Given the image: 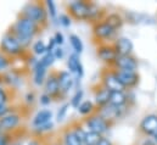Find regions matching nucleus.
Wrapping results in <instances>:
<instances>
[{
	"label": "nucleus",
	"mask_w": 157,
	"mask_h": 145,
	"mask_svg": "<svg viewBox=\"0 0 157 145\" xmlns=\"http://www.w3.org/2000/svg\"><path fill=\"white\" fill-rule=\"evenodd\" d=\"M38 29H39V25H37L36 22H33L32 20L25 16H21L15 22L11 32L17 38V40L23 48H27L32 43L33 37L38 33Z\"/></svg>",
	"instance_id": "nucleus-1"
},
{
	"label": "nucleus",
	"mask_w": 157,
	"mask_h": 145,
	"mask_svg": "<svg viewBox=\"0 0 157 145\" xmlns=\"http://www.w3.org/2000/svg\"><path fill=\"white\" fill-rule=\"evenodd\" d=\"M22 16L32 20L37 25H41L46 21L48 12H46V9L44 5H41L39 2H29L25 6Z\"/></svg>",
	"instance_id": "nucleus-2"
},
{
	"label": "nucleus",
	"mask_w": 157,
	"mask_h": 145,
	"mask_svg": "<svg viewBox=\"0 0 157 145\" xmlns=\"http://www.w3.org/2000/svg\"><path fill=\"white\" fill-rule=\"evenodd\" d=\"M0 48H1V53L5 54L6 56H17V55L22 54V51L25 49L20 44L17 38L13 36L12 32L6 33L2 37L1 43H0Z\"/></svg>",
	"instance_id": "nucleus-3"
},
{
	"label": "nucleus",
	"mask_w": 157,
	"mask_h": 145,
	"mask_svg": "<svg viewBox=\"0 0 157 145\" xmlns=\"http://www.w3.org/2000/svg\"><path fill=\"white\" fill-rule=\"evenodd\" d=\"M70 12L73 17L78 18V20H85V18H91L96 11L94 9V6L89 2L85 1H73L68 5Z\"/></svg>",
	"instance_id": "nucleus-4"
},
{
	"label": "nucleus",
	"mask_w": 157,
	"mask_h": 145,
	"mask_svg": "<svg viewBox=\"0 0 157 145\" xmlns=\"http://www.w3.org/2000/svg\"><path fill=\"white\" fill-rule=\"evenodd\" d=\"M85 124L86 127L89 128L90 132H94V133H98V134H104L107 132L109 129V122L106 120H104L100 115H96V116H90L86 121H85Z\"/></svg>",
	"instance_id": "nucleus-5"
},
{
	"label": "nucleus",
	"mask_w": 157,
	"mask_h": 145,
	"mask_svg": "<svg viewBox=\"0 0 157 145\" xmlns=\"http://www.w3.org/2000/svg\"><path fill=\"white\" fill-rule=\"evenodd\" d=\"M118 80L121 82V84L124 88H132L134 87L138 80H139V76L136 71H127V70H117L116 71Z\"/></svg>",
	"instance_id": "nucleus-6"
},
{
	"label": "nucleus",
	"mask_w": 157,
	"mask_h": 145,
	"mask_svg": "<svg viewBox=\"0 0 157 145\" xmlns=\"http://www.w3.org/2000/svg\"><path fill=\"white\" fill-rule=\"evenodd\" d=\"M67 67H68V72L71 73L72 76L75 74L76 76V79H80L84 74V69H83V65L80 62V59H79V55L73 53L68 56L67 59Z\"/></svg>",
	"instance_id": "nucleus-7"
},
{
	"label": "nucleus",
	"mask_w": 157,
	"mask_h": 145,
	"mask_svg": "<svg viewBox=\"0 0 157 145\" xmlns=\"http://www.w3.org/2000/svg\"><path fill=\"white\" fill-rule=\"evenodd\" d=\"M140 129L147 135H157V115H147L140 123Z\"/></svg>",
	"instance_id": "nucleus-8"
},
{
	"label": "nucleus",
	"mask_w": 157,
	"mask_h": 145,
	"mask_svg": "<svg viewBox=\"0 0 157 145\" xmlns=\"http://www.w3.org/2000/svg\"><path fill=\"white\" fill-rule=\"evenodd\" d=\"M59 84H60V92L61 94H67L73 87H75V78L68 71H61L57 73Z\"/></svg>",
	"instance_id": "nucleus-9"
},
{
	"label": "nucleus",
	"mask_w": 157,
	"mask_h": 145,
	"mask_svg": "<svg viewBox=\"0 0 157 145\" xmlns=\"http://www.w3.org/2000/svg\"><path fill=\"white\" fill-rule=\"evenodd\" d=\"M44 93L52 96L59 95L60 92V84H59V78L56 73H51L50 76H48L45 83H44Z\"/></svg>",
	"instance_id": "nucleus-10"
},
{
	"label": "nucleus",
	"mask_w": 157,
	"mask_h": 145,
	"mask_svg": "<svg viewBox=\"0 0 157 145\" xmlns=\"http://www.w3.org/2000/svg\"><path fill=\"white\" fill-rule=\"evenodd\" d=\"M20 122H21V116L18 113L11 112L0 118V127L2 128L4 132H7L15 129L20 124Z\"/></svg>",
	"instance_id": "nucleus-11"
},
{
	"label": "nucleus",
	"mask_w": 157,
	"mask_h": 145,
	"mask_svg": "<svg viewBox=\"0 0 157 145\" xmlns=\"http://www.w3.org/2000/svg\"><path fill=\"white\" fill-rule=\"evenodd\" d=\"M115 65L118 70H127V71H135L138 69V61L132 55H122L118 56L115 61Z\"/></svg>",
	"instance_id": "nucleus-12"
},
{
	"label": "nucleus",
	"mask_w": 157,
	"mask_h": 145,
	"mask_svg": "<svg viewBox=\"0 0 157 145\" xmlns=\"http://www.w3.org/2000/svg\"><path fill=\"white\" fill-rule=\"evenodd\" d=\"M98 56L104 61V62H113L117 60L118 54L115 49V46H110V45H101L98 48Z\"/></svg>",
	"instance_id": "nucleus-13"
},
{
	"label": "nucleus",
	"mask_w": 157,
	"mask_h": 145,
	"mask_svg": "<svg viewBox=\"0 0 157 145\" xmlns=\"http://www.w3.org/2000/svg\"><path fill=\"white\" fill-rule=\"evenodd\" d=\"M104 87L107 88L110 92H123L124 87L121 84V82L118 80L116 72H106L104 78Z\"/></svg>",
	"instance_id": "nucleus-14"
},
{
	"label": "nucleus",
	"mask_w": 157,
	"mask_h": 145,
	"mask_svg": "<svg viewBox=\"0 0 157 145\" xmlns=\"http://www.w3.org/2000/svg\"><path fill=\"white\" fill-rule=\"evenodd\" d=\"M46 73H48V67H45L40 60H37L33 65V83L36 85H43L46 80Z\"/></svg>",
	"instance_id": "nucleus-15"
},
{
	"label": "nucleus",
	"mask_w": 157,
	"mask_h": 145,
	"mask_svg": "<svg viewBox=\"0 0 157 145\" xmlns=\"http://www.w3.org/2000/svg\"><path fill=\"white\" fill-rule=\"evenodd\" d=\"M133 43L129 38L127 37H121L118 38L117 41H116V45H115V49L117 51L118 56H122V55H130L132 51H133Z\"/></svg>",
	"instance_id": "nucleus-16"
},
{
	"label": "nucleus",
	"mask_w": 157,
	"mask_h": 145,
	"mask_svg": "<svg viewBox=\"0 0 157 145\" xmlns=\"http://www.w3.org/2000/svg\"><path fill=\"white\" fill-rule=\"evenodd\" d=\"M115 32H116V29H113L106 21L105 22L96 23L95 27H94V34L96 36V38H100V39L111 38V37L115 34Z\"/></svg>",
	"instance_id": "nucleus-17"
},
{
	"label": "nucleus",
	"mask_w": 157,
	"mask_h": 145,
	"mask_svg": "<svg viewBox=\"0 0 157 145\" xmlns=\"http://www.w3.org/2000/svg\"><path fill=\"white\" fill-rule=\"evenodd\" d=\"M51 118H52V112L50 110H40L36 113V116L33 117V121H32V124L34 128H38L40 126H44V124H48L51 122Z\"/></svg>",
	"instance_id": "nucleus-18"
},
{
	"label": "nucleus",
	"mask_w": 157,
	"mask_h": 145,
	"mask_svg": "<svg viewBox=\"0 0 157 145\" xmlns=\"http://www.w3.org/2000/svg\"><path fill=\"white\" fill-rule=\"evenodd\" d=\"M123 108H116V106H112L110 104H107L106 106L101 108V111H100V116L109 121V120H115V118H118L121 116V111H122Z\"/></svg>",
	"instance_id": "nucleus-19"
},
{
	"label": "nucleus",
	"mask_w": 157,
	"mask_h": 145,
	"mask_svg": "<svg viewBox=\"0 0 157 145\" xmlns=\"http://www.w3.org/2000/svg\"><path fill=\"white\" fill-rule=\"evenodd\" d=\"M127 103V95L124 92H111L110 95V105L116 106V108H123L124 104Z\"/></svg>",
	"instance_id": "nucleus-20"
},
{
	"label": "nucleus",
	"mask_w": 157,
	"mask_h": 145,
	"mask_svg": "<svg viewBox=\"0 0 157 145\" xmlns=\"http://www.w3.org/2000/svg\"><path fill=\"white\" fill-rule=\"evenodd\" d=\"M110 95H111V92L107 89V88H101L96 94H95V101L99 106L104 108L109 103H110Z\"/></svg>",
	"instance_id": "nucleus-21"
},
{
	"label": "nucleus",
	"mask_w": 157,
	"mask_h": 145,
	"mask_svg": "<svg viewBox=\"0 0 157 145\" xmlns=\"http://www.w3.org/2000/svg\"><path fill=\"white\" fill-rule=\"evenodd\" d=\"M106 22L113 28V29H118L122 27L123 25V18L121 17V15L118 14H111L106 17Z\"/></svg>",
	"instance_id": "nucleus-22"
},
{
	"label": "nucleus",
	"mask_w": 157,
	"mask_h": 145,
	"mask_svg": "<svg viewBox=\"0 0 157 145\" xmlns=\"http://www.w3.org/2000/svg\"><path fill=\"white\" fill-rule=\"evenodd\" d=\"M70 44H71V46H72V49H73V51H75L76 54H78V55L79 54H82L84 46H83V41H82V39H80L78 36H76V34H71V36H70Z\"/></svg>",
	"instance_id": "nucleus-23"
},
{
	"label": "nucleus",
	"mask_w": 157,
	"mask_h": 145,
	"mask_svg": "<svg viewBox=\"0 0 157 145\" xmlns=\"http://www.w3.org/2000/svg\"><path fill=\"white\" fill-rule=\"evenodd\" d=\"M101 138L102 137L100 134L88 131L86 134H85V139H84V144L83 145H98V143L100 142Z\"/></svg>",
	"instance_id": "nucleus-24"
},
{
	"label": "nucleus",
	"mask_w": 157,
	"mask_h": 145,
	"mask_svg": "<svg viewBox=\"0 0 157 145\" xmlns=\"http://www.w3.org/2000/svg\"><path fill=\"white\" fill-rule=\"evenodd\" d=\"M32 50H33V53H34L36 55H38V56H44V55L48 53V45H46L43 40H37V41L33 44Z\"/></svg>",
	"instance_id": "nucleus-25"
},
{
	"label": "nucleus",
	"mask_w": 157,
	"mask_h": 145,
	"mask_svg": "<svg viewBox=\"0 0 157 145\" xmlns=\"http://www.w3.org/2000/svg\"><path fill=\"white\" fill-rule=\"evenodd\" d=\"M63 142H65V145H83L80 143V140L76 137V134L73 133V131H67L65 133Z\"/></svg>",
	"instance_id": "nucleus-26"
},
{
	"label": "nucleus",
	"mask_w": 157,
	"mask_h": 145,
	"mask_svg": "<svg viewBox=\"0 0 157 145\" xmlns=\"http://www.w3.org/2000/svg\"><path fill=\"white\" fill-rule=\"evenodd\" d=\"M77 110H78L79 113H80V115H83V116L90 115V113L94 111V104H93L91 101H89V100L83 101V103L79 105V108Z\"/></svg>",
	"instance_id": "nucleus-27"
},
{
	"label": "nucleus",
	"mask_w": 157,
	"mask_h": 145,
	"mask_svg": "<svg viewBox=\"0 0 157 145\" xmlns=\"http://www.w3.org/2000/svg\"><path fill=\"white\" fill-rule=\"evenodd\" d=\"M45 9H46V12L48 15L50 16L51 20H56L57 18V10H56V5L52 0H46L45 2Z\"/></svg>",
	"instance_id": "nucleus-28"
},
{
	"label": "nucleus",
	"mask_w": 157,
	"mask_h": 145,
	"mask_svg": "<svg viewBox=\"0 0 157 145\" xmlns=\"http://www.w3.org/2000/svg\"><path fill=\"white\" fill-rule=\"evenodd\" d=\"M83 95H84L83 90H82V89H77L76 93H75V95H73L72 99H71V104H70V105H71L72 108H75V109H78L79 105L83 103V101H82Z\"/></svg>",
	"instance_id": "nucleus-29"
},
{
	"label": "nucleus",
	"mask_w": 157,
	"mask_h": 145,
	"mask_svg": "<svg viewBox=\"0 0 157 145\" xmlns=\"http://www.w3.org/2000/svg\"><path fill=\"white\" fill-rule=\"evenodd\" d=\"M55 56L52 55V53H46L44 56H41V59H40V61H41V64L45 66V67H51L52 65H54V62H55Z\"/></svg>",
	"instance_id": "nucleus-30"
},
{
	"label": "nucleus",
	"mask_w": 157,
	"mask_h": 145,
	"mask_svg": "<svg viewBox=\"0 0 157 145\" xmlns=\"http://www.w3.org/2000/svg\"><path fill=\"white\" fill-rule=\"evenodd\" d=\"M70 104H63L59 111H57V116H56V120H57V122H62L63 120H65V117H66V115H67V112H68V109H70Z\"/></svg>",
	"instance_id": "nucleus-31"
},
{
	"label": "nucleus",
	"mask_w": 157,
	"mask_h": 145,
	"mask_svg": "<svg viewBox=\"0 0 157 145\" xmlns=\"http://www.w3.org/2000/svg\"><path fill=\"white\" fill-rule=\"evenodd\" d=\"M9 66H10V60H9V57H7L5 54L0 53V72L7 70Z\"/></svg>",
	"instance_id": "nucleus-32"
},
{
	"label": "nucleus",
	"mask_w": 157,
	"mask_h": 145,
	"mask_svg": "<svg viewBox=\"0 0 157 145\" xmlns=\"http://www.w3.org/2000/svg\"><path fill=\"white\" fill-rule=\"evenodd\" d=\"M72 131H73V133L76 134V137L80 140V143H82V144H84V139H85L86 131H84L82 127H75Z\"/></svg>",
	"instance_id": "nucleus-33"
},
{
	"label": "nucleus",
	"mask_w": 157,
	"mask_h": 145,
	"mask_svg": "<svg viewBox=\"0 0 157 145\" xmlns=\"http://www.w3.org/2000/svg\"><path fill=\"white\" fill-rule=\"evenodd\" d=\"M59 22H60L61 26H63V27L67 28V27L71 26V17L68 15H66V14H61L59 16Z\"/></svg>",
	"instance_id": "nucleus-34"
},
{
	"label": "nucleus",
	"mask_w": 157,
	"mask_h": 145,
	"mask_svg": "<svg viewBox=\"0 0 157 145\" xmlns=\"http://www.w3.org/2000/svg\"><path fill=\"white\" fill-rule=\"evenodd\" d=\"M51 53H52V55L55 56L56 60H61V59L65 56V50L62 49V46H59V45H57Z\"/></svg>",
	"instance_id": "nucleus-35"
},
{
	"label": "nucleus",
	"mask_w": 157,
	"mask_h": 145,
	"mask_svg": "<svg viewBox=\"0 0 157 145\" xmlns=\"http://www.w3.org/2000/svg\"><path fill=\"white\" fill-rule=\"evenodd\" d=\"M52 128H54V123L50 122L48 124H44V126H40L38 128H36V132L37 133H45V132H50Z\"/></svg>",
	"instance_id": "nucleus-36"
},
{
	"label": "nucleus",
	"mask_w": 157,
	"mask_h": 145,
	"mask_svg": "<svg viewBox=\"0 0 157 145\" xmlns=\"http://www.w3.org/2000/svg\"><path fill=\"white\" fill-rule=\"evenodd\" d=\"M7 101H9L7 93L4 88L0 87V105H5V104H7Z\"/></svg>",
	"instance_id": "nucleus-37"
},
{
	"label": "nucleus",
	"mask_w": 157,
	"mask_h": 145,
	"mask_svg": "<svg viewBox=\"0 0 157 145\" xmlns=\"http://www.w3.org/2000/svg\"><path fill=\"white\" fill-rule=\"evenodd\" d=\"M52 101V98L50 96V95H48V94H43V95H40V104L41 105H49L50 103Z\"/></svg>",
	"instance_id": "nucleus-38"
},
{
	"label": "nucleus",
	"mask_w": 157,
	"mask_h": 145,
	"mask_svg": "<svg viewBox=\"0 0 157 145\" xmlns=\"http://www.w3.org/2000/svg\"><path fill=\"white\" fill-rule=\"evenodd\" d=\"M54 39H55V41H56V44L59 46H61L65 43V38H63V34L61 32H56L55 36H54Z\"/></svg>",
	"instance_id": "nucleus-39"
},
{
	"label": "nucleus",
	"mask_w": 157,
	"mask_h": 145,
	"mask_svg": "<svg viewBox=\"0 0 157 145\" xmlns=\"http://www.w3.org/2000/svg\"><path fill=\"white\" fill-rule=\"evenodd\" d=\"M7 113H10V108H9V105H7V104L0 105V118L4 117V116H6Z\"/></svg>",
	"instance_id": "nucleus-40"
},
{
	"label": "nucleus",
	"mask_w": 157,
	"mask_h": 145,
	"mask_svg": "<svg viewBox=\"0 0 157 145\" xmlns=\"http://www.w3.org/2000/svg\"><path fill=\"white\" fill-rule=\"evenodd\" d=\"M0 145H10V139L6 134L0 135Z\"/></svg>",
	"instance_id": "nucleus-41"
},
{
	"label": "nucleus",
	"mask_w": 157,
	"mask_h": 145,
	"mask_svg": "<svg viewBox=\"0 0 157 145\" xmlns=\"http://www.w3.org/2000/svg\"><path fill=\"white\" fill-rule=\"evenodd\" d=\"M98 145H112V143H111L107 138H101L100 142L98 143Z\"/></svg>",
	"instance_id": "nucleus-42"
},
{
	"label": "nucleus",
	"mask_w": 157,
	"mask_h": 145,
	"mask_svg": "<svg viewBox=\"0 0 157 145\" xmlns=\"http://www.w3.org/2000/svg\"><path fill=\"white\" fill-rule=\"evenodd\" d=\"M26 98H27V101H28V103H33V101H34V94H33V93H28Z\"/></svg>",
	"instance_id": "nucleus-43"
},
{
	"label": "nucleus",
	"mask_w": 157,
	"mask_h": 145,
	"mask_svg": "<svg viewBox=\"0 0 157 145\" xmlns=\"http://www.w3.org/2000/svg\"><path fill=\"white\" fill-rule=\"evenodd\" d=\"M143 145H156V143H155V140L147 139V140H145V143H144Z\"/></svg>",
	"instance_id": "nucleus-44"
},
{
	"label": "nucleus",
	"mask_w": 157,
	"mask_h": 145,
	"mask_svg": "<svg viewBox=\"0 0 157 145\" xmlns=\"http://www.w3.org/2000/svg\"><path fill=\"white\" fill-rule=\"evenodd\" d=\"M28 145H40L39 142H37V140H33V142H31Z\"/></svg>",
	"instance_id": "nucleus-45"
},
{
	"label": "nucleus",
	"mask_w": 157,
	"mask_h": 145,
	"mask_svg": "<svg viewBox=\"0 0 157 145\" xmlns=\"http://www.w3.org/2000/svg\"><path fill=\"white\" fill-rule=\"evenodd\" d=\"M2 134H4V131H2V128L0 127V135H2Z\"/></svg>",
	"instance_id": "nucleus-46"
},
{
	"label": "nucleus",
	"mask_w": 157,
	"mask_h": 145,
	"mask_svg": "<svg viewBox=\"0 0 157 145\" xmlns=\"http://www.w3.org/2000/svg\"><path fill=\"white\" fill-rule=\"evenodd\" d=\"M2 82H4V79H2V78H1V77H0V84H1V83H2Z\"/></svg>",
	"instance_id": "nucleus-47"
},
{
	"label": "nucleus",
	"mask_w": 157,
	"mask_h": 145,
	"mask_svg": "<svg viewBox=\"0 0 157 145\" xmlns=\"http://www.w3.org/2000/svg\"><path fill=\"white\" fill-rule=\"evenodd\" d=\"M52 145H61L60 143H56V144H52Z\"/></svg>",
	"instance_id": "nucleus-48"
},
{
	"label": "nucleus",
	"mask_w": 157,
	"mask_h": 145,
	"mask_svg": "<svg viewBox=\"0 0 157 145\" xmlns=\"http://www.w3.org/2000/svg\"><path fill=\"white\" fill-rule=\"evenodd\" d=\"M10 145H16V144H10Z\"/></svg>",
	"instance_id": "nucleus-49"
}]
</instances>
